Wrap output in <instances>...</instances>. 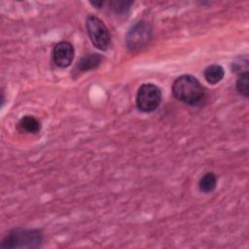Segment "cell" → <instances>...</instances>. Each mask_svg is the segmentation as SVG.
<instances>
[{
	"mask_svg": "<svg viewBox=\"0 0 249 249\" xmlns=\"http://www.w3.org/2000/svg\"><path fill=\"white\" fill-rule=\"evenodd\" d=\"M75 57L73 45L68 41H61L55 44L53 50V61L60 69L70 66Z\"/></svg>",
	"mask_w": 249,
	"mask_h": 249,
	"instance_id": "8992f818",
	"label": "cell"
},
{
	"mask_svg": "<svg viewBox=\"0 0 249 249\" xmlns=\"http://www.w3.org/2000/svg\"><path fill=\"white\" fill-rule=\"evenodd\" d=\"M44 235L39 229L15 228L9 231L1 241V249H35L40 248Z\"/></svg>",
	"mask_w": 249,
	"mask_h": 249,
	"instance_id": "7a4b0ae2",
	"label": "cell"
},
{
	"mask_svg": "<svg viewBox=\"0 0 249 249\" xmlns=\"http://www.w3.org/2000/svg\"><path fill=\"white\" fill-rule=\"evenodd\" d=\"M231 69L232 72L240 75L242 73L248 72L249 69V60L247 54L237 56L231 64Z\"/></svg>",
	"mask_w": 249,
	"mask_h": 249,
	"instance_id": "7c38bea8",
	"label": "cell"
},
{
	"mask_svg": "<svg viewBox=\"0 0 249 249\" xmlns=\"http://www.w3.org/2000/svg\"><path fill=\"white\" fill-rule=\"evenodd\" d=\"M86 27L93 47L107 51L111 43V33L104 21L97 16L89 14L86 19Z\"/></svg>",
	"mask_w": 249,
	"mask_h": 249,
	"instance_id": "3957f363",
	"label": "cell"
},
{
	"mask_svg": "<svg viewBox=\"0 0 249 249\" xmlns=\"http://www.w3.org/2000/svg\"><path fill=\"white\" fill-rule=\"evenodd\" d=\"M203 76L208 84L216 85L223 80L225 70L220 64H211L204 69Z\"/></svg>",
	"mask_w": 249,
	"mask_h": 249,
	"instance_id": "9c48e42d",
	"label": "cell"
},
{
	"mask_svg": "<svg viewBox=\"0 0 249 249\" xmlns=\"http://www.w3.org/2000/svg\"><path fill=\"white\" fill-rule=\"evenodd\" d=\"M217 187V177L213 172L205 173L198 181V189L203 194H210Z\"/></svg>",
	"mask_w": 249,
	"mask_h": 249,
	"instance_id": "30bf717a",
	"label": "cell"
},
{
	"mask_svg": "<svg viewBox=\"0 0 249 249\" xmlns=\"http://www.w3.org/2000/svg\"><path fill=\"white\" fill-rule=\"evenodd\" d=\"M105 1H89V4L93 7H95L96 9H101L103 8V6L105 5Z\"/></svg>",
	"mask_w": 249,
	"mask_h": 249,
	"instance_id": "5bb4252c",
	"label": "cell"
},
{
	"mask_svg": "<svg viewBox=\"0 0 249 249\" xmlns=\"http://www.w3.org/2000/svg\"><path fill=\"white\" fill-rule=\"evenodd\" d=\"M152 38L153 28L151 24L144 19H140L127 30L125 35V45L129 51L136 52L149 45Z\"/></svg>",
	"mask_w": 249,
	"mask_h": 249,
	"instance_id": "277c9868",
	"label": "cell"
},
{
	"mask_svg": "<svg viewBox=\"0 0 249 249\" xmlns=\"http://www.w3.org/2000/svg\"><path fill=\"white\" fill-rule=\"evenodd\" d=\"M40 121L31 115L23 116L18 123V129L21 132L36 134L41 130Z\"/></svg>",
	"mask_w": 249,
	"mask_h": 249,
	"instance_id": "ba28073f",
	"label": "cell"
},
{
	"mask_svg": "<svg viewBox=\"0 0 249 249\" xmlns=\"http://www.w3.org/2000/svg\"><path fill=\"white\" fill-rule=\"evenodd\" d=\"M235 88L237 92L240 95H242L245 98H248L249 96V73L248 72L242 73L238 76L235 83Z\"/></svg>",
	"mask_w": 249,
	"mask_h": 249,
	"instance_id": "4fadbf2b",
	"label": "cell"
},
{
	"mask_svg": "<svg viewBox=\"0 0 249 249\" xmlns=\"http://www.w3.org/2000/svg\"><path fill=\"white\" fill-rule=\"evenodd\" d=\"M172 94L178 101L184 104L197 106L204 100L205 89L195 76L184 74L174 80Z\"/></svg>",
	"mask_w": 249,
	"mask_h": 249,
	"instance_id": "6da1fadb",
	"label": "cell"
},
{
	"mask_svg": "<svg viewBox=\"0 0 249 249\" xmlns=\"http://www.w3.org/2000/svg\"><path fill=\"white\" fill-rule=\"evenodd\" d=\"M162 93L160 89L152 83H146L139 87L136 94V107L143 113L155 112L160 105Z\"/></svg>",
	"mask_w": 249,
	"mask_h": 249,
	"instance_id": "5b68a950",
	"label": "cell"
},
{
	"mask_svg": "<svg viewBox=\"0 0 249 249\" xmlns=\"http://www.w3.org/2000/svg\"><path fill=\"white\" fill-rule=\"evenodd\" d=\"M133 1H124V0H113L109 1V9L117 16H124L126 15L131 6L133 5Z\"/></svg>",
	"mask_w": 249,
	"mask_h": 249,
	"instance_id": "8fae6325",
	"label": "cell"
},
{
	"mask_svg": "<svg viewBox=\"0 0 249 249\" xmlns=\"http://www.w3.org/2000/svg\"><path fill=\"white\" fill-rule=\"evenodd\" d=\"M103 58V55L98 53H89L80 58L74 70L77 72H87L94 70L101 64Z\"/></svg>",
	"mask_w": 249,
	"mask_h": 249,
	"instance_id": "52a82bcc",
	"label": "cell"
}]
</instances>
